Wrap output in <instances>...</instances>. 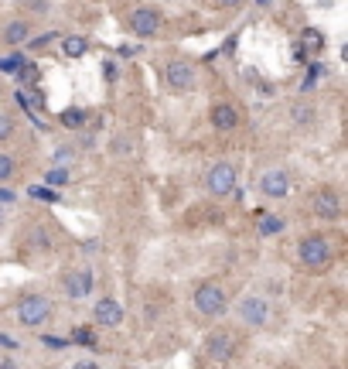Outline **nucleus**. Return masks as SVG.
<instances>
[{
	"label": "nucleus",
	"mask_w": 348,
	"mask_h": 369,
	"mask_svg": "<svg viewBox=\"0 0 348 369\" xmlns=\"http://www.w3.org/2000/svg\"><path fill=\"white\" fill-rule=\"evenodd\" d=\"M161 79L174 96H191V93L198 89V72H195V65L185 62V58H171V62H164Z\"/></svg>",
	"instance_id": "nucleus-6"
},
{
	"label": "nucleus",
	"mask_w": 348,
	"mask_h": 369,
	"mask_svg": "<svg viewBox=\"0 0 348 369\" xmlns=\"http://www.w3.org/2000/svg\"><path fill=\"white\" fill-rule=\"evenodd\" d=\"M277 369H297V366H277Z\"/></svg>",
	"instance_id": "nucleus-32"
},
{
	"label": "nucleus",
	"mask_w": 348,
	"mask_h": 369,
	"mask_svg": "<svg viewBox=\"0 0 348 369\" xmlns=\"http://www.w3.org/2000/svg\"><path fill=\"white\" fill-rule=\"evenodd\" d=\"M256 4H260V7H270V4H273V0H256Z\"/></svg>",
	"instance_id": "nucleus-31"
},
{
	"label": "nucleus",
	"mask_w": 348,
	"mask_h": 369,
	"mask_svg": "<svg viewBox=\"0 0 348 369\" xmlns=\"http://www.w3.org/2000/svg\"><path fill=\"white\" fill-rule=\"evenodd\" d=\"M134 151H137L134 133H130V130H116L113 144H109V154H113V158H120V161H127V158H134Z\"/></svg>",
	"instance_id": "nucleus-17"
},
{
	"label": "nucleus",
	"mask_w": 348,
	"mask_h": 369,
	"mask_svg": "<svg viewBox=\"0 0 348 369\" xmlns=\"http://www.w3.org/2000/svg\"><path fill=\"white\" fill-rule=\"evenodd\" d=\"M55 41H58V34H38V38L27 41V48L31 52H48V45H55Z\"/></svg>",
	"instance_id": "nucleus-23"
},
{
	"label": "nucleus",
	"mask_w": 348,
	"mask_h": 369,
	"mask_svg": "<svg viewBox=\"0 0 348 369\" xmlns=\"http://www.w3.org/2000/svg\"><path fill=\"white\" fill-rule=\"evenodd\" d=\"M62 127L65 130H82L85 127V120H89V109L85 106H69V109H62Z\"/></svg>",
	"instance_id": "nucleus-18"
},
{
	"label": "nucleus",
	"mask_w": 348,
	"mask_h": 369,
	"mask_svg": "<svg viewBox=\"0 0 348 369\" xmlns=\"http://www.w3.org/2000/svg\"><path fill=\"white\" fill-rule=\"evenodd\" d=\"M0 369H21V366H18L11 356H0Z\"/></svg>",
	"instance_id": "nucleus-30"
},
{
	"label": "nucleus",
	"mask_w": 348,
	"mask_h": 369,
	"mask_svg": "<svg viewBox=\"0 0 348 369\" xmlns=\"http://www.w3.org/2000/svg\"><path fill=\"white\" fill-rule=\"evenodd\" d=\"M307 209H311L314 219H321V222H338L345 215V199H342V192L335 184H321V188H314Z\"/></svg>",
	"instance_id": "nucleus-10"
},
{
	"label": "nucleus",
	"mask_w": 348,
	"mask_h": 369,
	"mask_svg": "<svg viewBox=\"0 0 348 369\" xmlns=\"http://www.w3.org/2000/svg\"><path fill=\"white\" fill-rule=\"evenodd\" d=\"M18 175V158L14 154H7V151H0V184L11 182Z\"/></svg>",
	"instance_id": "nucleus-20"
},
{
	"label": "nucleus",
	"mask_w": 348,
	"mask_h": 369,
	"mask_svg": "<svg viewBox=\"0 0 348 369\" xmlns=\"http://www.w3.org/2000/svg\"><path fill=\"white\" fill-rule=\"evenodd\" d=\"M72 158H76V147H58V151H55V158H52V164H55V168H62V164H69Z\"/></svg>",
	"instance_id": "nucleus-24"
},
{
	"label": "nucleus",
	"mask_w": 348,
	"mask_h": 369,
	"mask_svg": "<svg viewBox=\"0 0 348 369\" xmlns=\"http://www.w3.org/2000/svg\"><path fill=\"white\" fill-rule=\"evenodd\" d=\"M202 184H205V192L212 199H229L236 192V184H239V168L232 161H215L212 168L205 171Z\"/></svg>",
	"instance_id": "nucleus-8"
},
{
	"label": "nucleus",
	"mask_w": 348,
	"mask_h": 369,
	"mask_svg": "<svg viewBox=\"0 0 348 369\" xmlns=\"http://www.w3.org/2000/svg\"><path fill=\"white\" fill-rule=\"evenodd\" d=\"M14 130H18V120H14L7 109H0V144H7V140L14 137Z\"/></svg>",
	"instance_id": "nucleus-22"
},
{
	"label": "nucleus",
	"mask_w": 348,
	"mask_h": 369,
	"mask_svg": "<svg viewBox=\"0 0 348 369\" xmlns=\"http://www.w3.org/2000/svg\"><path fill=\"white\" fill-rule=\"evenodd\" d=\"M260 229H263V233H277V229H280V222H277V219H263V222H260Z\"/></svg>",
	"instance_id": "nucleus-29"
},
{
	"label": "nucleus",
	"mask_w": 348,
	"mask_h": 369,
	"mask_svg": "<svg viewBox=\"0 0 348 369\" xmlns=\"http://www.w3.org/2000/svg\"><path fill=\"white\" fill-rule=\"evenodd\" d=\"M21 7H25V11H34V14H45V11L52 7V0H21Z\"/></svg>",
	"instance_id": "nucleus-25"
},
{
	"label": "nucleus",
	"mask_w": 348,
	"mask_h": 369,
	"mask_svg": "<svg viewBox=\"0 0 348 369\" xmlns=\"http://www.w3.org/2000/svg\"><path fill=\"white\" fill-rule=\"evenodd\" d=\"M229 311L236 318V325L246 328V332H267L270 321H273V301L267 294L246 290V294H239L236 304H229Z\"/></svg>",
	"instance_id": "nucleus-3"
},
{
	"label": "nucleus",
	"mask_w": 348,
	"mask_h": 369,
	"mask_svg": "<svg viewBox=\"0 0 348 369\" xmlns=\"http://www.w3.org/2000/svg\"><path fill=\"white\" fill-rule=\"evenodd\" d=\"M287 120L294 123V130H311L314 120H318V109L307 103V100H297V103H291V109H287Z\"/></svg>",
	"instance_id": "nucleus-15"
},
{
	"label": "nucleus",
	"mask_w": 348,
	"mask_h": 369,
	"mask_svg": "<svg viewBox=\"0 0 348 369\" xmlns=\"http://www.w3.org/2000/svg\"><path fill=\"white\" fill-rule=\"evenodd\" d=\"M209 123H212V130L218 133H236L242 123V113L236 103H229V100H215L209 103Z\"/></svg>",
	"instance_id": "nucleus-12"
},
{
	"label": "nucleus",
	"mask_w": 348,
	"mask_h": 369,
	"mask_svg": "<svg viewBox=\"0 0 348 369\" xmlns=\"http://www.w3.org/2000/svg\"><path fill=\"white\" fill-rule=\"evenodd\" d=\"M69 369H103V366H99L96 359H76V363H72Z\"/></svg>",
	"instance_id": "nucleus-27"
},
{
	"label": "nucleus",
	"mask_w": 348,
	"mask_h": 369,
	"mask_svg": "<svg viewBox=\"0 0 348 369\" xmlns=\"http://www.w3.org/2000/svg\"><path fill=\"white\" fill-rule=\"evenodd\" d=\"M297 267L304 274H328L335 267V239L328 233H304L297 239Z\"/></svg>",
	"instance_id": "nucleus-1"
},
{
	"label": "nucleus",
	"mask_w": 348,
	"mask_h": 369,
	"mask_svg": "<svg viewBox=\"0 0 348 369\" xmlns=\"http://www.w3.org/2000/svg\"><path fill=\"white\" fill-rule=\"evenodd\" d=\"M58 288L62 294L69 297V301H89L92 297V290H96V274H92V267H69L62 277H58Z\"/></svg>",
	"instance_id": "nucleus-9"
},
{
	"label": "nucleus",
	"mask_w": 348,
	"mask_h": 369,
	"mask_svg": "<svg viewBox=\"0 0 348 369\" xmlns=\"http://www.w3.org/2000/svg\"><path fill=\"white\" fill-rule=\"evenodd\" d=\"M7 219H11V209H7V202H0V233L7 229Z\"/></svg>",
	"instance_id": "nucleus-28"
},
{
	"label": "nucleus",
	"mask_w": 348,
	"mask_h": 369,
	"mask_svg": "<svg viewBox=\"0 0 348 369\" xmlns=\"http://www.w3.org/2000/svg\"><path fill=\"white\" fill-rule=\"evenodd\" d=\"M239 352H242V339L239 332L229 328V325H215L212 332H205V339H202V356L212 366H229Z\"/></svg>",
	"instance_id": "nucleus-5"
},
{
	"label": "nucleus",
	"mask_w": 348,
	"mask_h": 369,
	"mask_svg": "<svg viewBox=\"0 0 348 369\" xmlns=\"http://www.w3.org/2000/svg\"><path fill=\"white\" fill-rule=\"evenodd\" d=\"M123 27L134 34V38H154L158 31L164 27V14L158 7H147V4H140V7H130L127 11V18H123Z\"/></svg>",
	"instance_id": "nucleus-11"
},
{
	"label": "nucleus",
	"mask_w": 348,
	"mask_h": 369,
	"mask_svg": "<svg viewBox=\"0 0 348 369\" xmlns=\"http://www.w3.org/2000/svg\"><path fill=\"white\" fill-rule=\"evenodd\" d=\"M85 48H89V41H85V38H62V52L69 55V58L85 55Z\"/></svg>",
	"instance_id": "nucleus-21"
},
{
	"label": "nucleus",
	"mask_w": 348,
	"mask_h": 369,
	"mask_svg": "<svg viewBox=\"0 0 348 369\" xmlns=\"http://www.w3.org/2000/svg\"><path fill=\"white\" fill-rule=\"evenodd\" d=\"M52 318H55V301L52 294H45V290H27V294H21L14 301V325H21V328L38 332V328L52 325Z\"/></svg>",
	"instance_id": "nucleus-4"
},
{
	"label": "nucleus",
	"mask_w": 348,
	"mask_h": 369,
	"mask_svg": "<svg viewBox=\"0 0 348 369\" xmlns=\"http://www.w3.org/2000/svg\"><path fill=\"white\" fill-rule=\"evenodd\" d=\"M191 304H195V311L205 318V321H218V318L229 315L232 294H229V288L218 277H205V281H198L195 290H191Z\"/></svg>",
	"instance_id": "nucleus-2"
},
{
	"label": "nucleus",
	"mask_w": 348,
	"mask_h": 369,
	"mask_svg": "<svg viewBox=\"0 0 348 369\" xmlns=\"http://www.w3.org/2000/svg\"><path fill=\"white\" fill-rule=\"evenodd\" d=\"M25 246L31 250V253H52V250H55L52 229H48V226H41V222H38V226H31V229H27V243H25Z\"/></svg>",
	"instance_id": "nucleus-16"
},
{
	"label": "nucleus",
	"mask_w": 348,
	"mask_h": 369,
	"mask_svg": "<svg viewBox=\"0 0 348 369\" xmlns=\"http://www.w3.org/2000/svg\"><path fill=\"white\" fill-rule=\"evenodd\" d=\"M300 45H304L307 52H321V48H324V34L318 31V27H307V31L300 34Z\"/></svg>",
	"instance_id": "nucleus-19"
},
{
	"label": "nucleus",
	"mask_w": 348,
	"mask_h": 369,
	"mask_svg": "<svg viewBox=\"0 0 348 369\" xmlns=\"http://www.w3.org/2000/svg\"><path fill=\"white\" fill-rule=\"evenodd\" d=\"M92 321H96L99 328H123L127 311H123V304H120L113 294H103V297L92 301Z\"/></svg>",
	"instance_id": "nucleus-13"
},
{
	"label": "nucleus",
	"mask_w": 348,
	"mask_h": 369,
	"mask_svg": "<svg viewBox=\"0 0 348 369\" xmlns=\"http://www.w3.org/2000/svg\"><path fill=\"white\" fill-rule=\"evenodd\" d=\"M256 192L267 202H284V199L294 195V175L287 168H263L256 175Z\"/></svg>",
	"instance_id": "nucleus-7"
},
{
	"label": "nucleus",
	"mask_w": 348,
	"mask_h": 369,
	"mask_svg": "<svg viewBox=\"0 0 348 369\" xmlns=\"http://www.w3.org/2000/svg\"><path fill=\"white\" fill-rule=\"evenodd\" d=\"M31 38H34L31 18H11V21H4V27H0V41H4L7 48H21Z\"/></svg>",
	"instance_id": "nucleus-14"
},
{
	"label": "nucleus",
	"mask_w": 348,
	"mask_h": 369,
	"mask_svg": "<svg viewBox=\"0 0 348 369\" xmlns=\"http://www.w3.org/2000/svg\"><path fill=\"white\" fill-rule=\"evenodd\" d=\"M246 0H212L215 11H236V7H242Z\"/></svg>",
	"instance_id": "nucleus-26"
}]
</instances>
